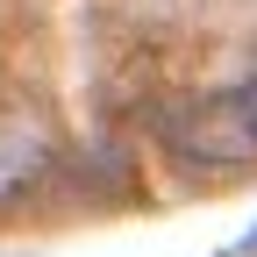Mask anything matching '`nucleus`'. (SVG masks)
<instances>
[{
    "label": "nucleus",
    "instance_id": "1",
    "mask_svg": "<svg viewBox=\"0 0 257 257\" xmlns=\"http://www.w3.org/2000/svg\"><path fill=\"white\" fill-rule=\"evenodd\" d=\"M165 143L186 165H257V79L179 107L165 121Z\"/></svg>",
    "mask_w": 257,
    "mask_h": 257
}]
</instances>
